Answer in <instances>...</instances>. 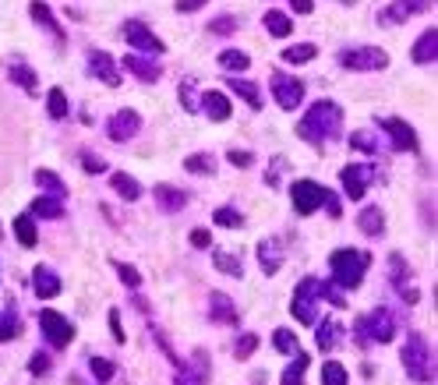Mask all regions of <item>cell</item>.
Here are the masks:
<instances>
[{
  "label": "cell",
  "mask_w": 438,
  "mask_h": 385,
  "mask_svg": "<svg viewBox=\"0 0 438 385\" xmlns=\"http://www.w3.org/2000/svg\"><path fill=\"white\" fill-rule=\"evenodd\" d=\"M110 329H114V340H117V343L128 340V336H124V329H121V311H117V308H110Z\"/></svg>",
  "instance_id": "obj_53"
},
{
  "label": "cell",
  "mask_w": 438,
  "mask_h": 385,
  "mask_svg": "<svg viewBox=\"0 0 438 385\" xmlns=\"http://www.w3.org/2000/svg\"><path fill=\"white\" fill-rule=\"evenodd\" d=\"M46 368H50V354H36V357L29 361V371H32V375H43Z\"/></svg>",
  "instance_id": "obj_54"
},
{
  "label": "cell",
  "mask_w": 438,
  "mask_h": 385,
  "mask_svg": "<svg viewBox=\"0 0 438 385\" xmlns=\"http://www.w3.org/2000/svg\"><path fill=\"white\" fill-rule=\"evenodd\" d=\"M11 78H15L18 85H25L29 92H36V75H32L25 64H15V68H11Z\"/></svg>",
  "instance_id": "obj_48"
},
{
  "label": "cell",
  "mask_w": 438,
  "mask_h": 385,
  "mask_svg": "<svg viewBox=\"0 0 438 385\" xmlns=\"http://www.w3.org/2000/svg\"><path fill=\"white\" fill-rule=\"evenodd\" d=\"M212 262H216V269H219V272H227V276H234V280H241V276H244L241 262H237L234 255H227V251H216V255H212Z\"/></svg>",
  "instance_id": "obj_38"
},
{
  "label": "cell",
  "mask_w": 438,
  "mask_h": 385,
  "mask_svg": "<svg viewBox=\"0 0 438 385\" xmlns=\"http://www.w3.org/2000/svg\"><path fill=\"white\" fill-rule=\"evenodd\" d=\"M265 29L272 32V36H290L294 32V25H290V18L283 15V11H276V8H272V11H265Z\"/></svg>",
  "instance_id": "obj_30"
},
{
  "label": "cell",
  "mask_w": 438,
  "mask_h": 385,
  "mask_svg": "<svg viewBox=\"0 0 438 385\" xmlns=\"http://www.w3.org/2000/svg\"><path fill=\"white\" fill-rule=\"evenodd\" d=\"M184 170H191V174H212V170H216V159H212L209 152L188 156V159H184Z\"/></svg>",
  "instance_id": "obj_40"
},
{
  "label": "cell",
  "mask_w": 438,
  "mask_h": 385,
  "mask_svg": "<svg viewBox=\"0 0 438 385\" xmlns=\"http://www.w3.org/2000/svg\"><path fill=\"white\" fill-rule=\"evenodd\" d=\"M290 8H294V11H301V15H311V11H315L311 0H290Z\"/></svg>",
  "instance_id": "obj_58"
},
{
  "label": "cell",
  "mask_w": 438,
  "mask_h": 385,
  "mask_svg": "<svg viewBox=\"0 0 438 385\" xmlns=\"http://www.w3.org/2000/svg\"><path fill=\"white\" fill-rule=\"evenodd\" d=\"M325 212L333 216V219H340V216H343V209H340V198H336L333 191H328V198H325Z\"/></svg>",
  "instance_id": "obj_55"
},
{
  "label": "cell",
  "mask_w": 438,
  "mask_h": 385,
  "mask_svg": "<svg viewBox=\"0 0 438 385\" xmlns=\"http://www.w3.org/2000/svg\"><path fill=\"white\" fill-rule=\"evenodd\" d=\"M191 364H195L198 385H209V354H205V350H195V354H191Z\"/></svg>",
  "instance_id": "obj_45"
},
{
  "label": "cell",
  "mask_w": 438,
  "mask_h": 385,
  "mask_svg": "<svg viewBox=\"0 0 438 385\" xmlns=\"http://www.w3.org/2000/svg\"><path fill=\"white\" fill-rule=\"evenodd\" d=\"M32 219L39 216V219H61L64 216V205H61V198H50V195H43V198H36L32 202V212H29Z\"/></svg>",
  "instance_id": "obj_26"
},
{
  "label": "cell",
  "mask_w": 438,
  "mask_h": 385,
  "mask_svg": "<svg viewBox=\"0 0 438 385\" xmlns=\"http://www.w3.org/2000/svg\"><path fill=\"white\" fill-rule=\"evenodd\" d=\"M340 131H343V110H340L336 103H328V99L315 103L308 114H304V121L297 124V135H301L304 142L318 145V149H322L325 142L340 138Z\"/></svg>",
  "instance_id": "obj_1"
},
{
  "label": "cell",
  "mask_w": 438,
  "mask_h": 385,
  "mask_svg": "<svg viewBox=\"0 0 438 385\" xmlns=\"http://www.w3.org/2000/svg\"><path fill=\"white\" fill-rule=\"evenodd\" d=\"M322 385H347V368L340 361H325L322 364Z\"/></svg>",
  "instance_id": "obj_37"
},
{
  "label": "cell",
  "mask_w": 438,
  "mask_h": 385,
  "mask_svg": "<svg viewBox=\"0 0 438 385\" xmlns=\"http://www.w3.org/2000/svg\"><path fill=\"white\" fill-rule=\"evenodd\" d=\"M209 315H212V322H223V325H237L241 322V315H237V308L230 304L227 294H212L209 297Z\"/></svg>",
  "instance_id": "obj_21"
},
{
  "label": "cell",
  "mask_w": 438,
  "mask_h": 385,
  "mask_svg": "<svg viewBox=\"0 0 438 385\" xmlns=\"http://www.w3.org/2000/svg\"><path fill=\"white\" fill-rule=\"evenodd\" d=\"M39 325H43L50 347H57V350H64V347L75 340V325H71L61 311H39Z\"/></svg>",
  "instance_id": "obj_8"
},
{
  "label": "cell",
  "mask_w": 438,
  "mask_h": 385,
  "mask_svg": "<svg viewBox=\"0 0 438 385\" xmlns=\"http://www.w3.org/2000/svg\"><path fill=\"white\" fill-rule=\"evenodd\" d=\"M32 290H36V297H43V301L57 297V294H61V276H57L50 265H36V272H32Z\"/></svg>",
  "instance_id": "obj_16"
},
{
  "label": "cell",
  "mask_w": 438,
  "mask_h": 385,
  "mask_svg": "<svg viewBox=\"0 0 438 385\" xmlns=\"http://www.w3.org/2000/svg\"><path fill=\"white\" fill-rule=\"evenodd\" d=\"M46 110H50L53 121H64V117H68V96H64V89H50Z\"/></svg>",
  "instance_id": "obj_36"
},
{
  "label": "cell",
  "mask_w": 438,
  "mask_h": 385,
  "mask_svg": "<svg viewBox=\"0 0 438 385\" xmlns=\"http://www.w3.org/2000/svg\"><path fill=\"white\" fill-rule=\"evenodd\" d=\"M227 159L234 163V167H241V170L255 163V156H251V152H244V149H234V152H227Z\"/></svg>",
  "instance_id": "obj_51"
},
{
  "label": "cell",
  "mask_w": 438,
  "mask_h": 385,
  "mask_svg": "<svg viewBox=\"0 0 438 385\" xmlns=\"http://www.w3.org/2000/svg\"><path fill=\"white\" fill-rule=\"evenodd\" d=\"M357 227L368 237H382V234H386V216H382V205H364L361 216H357Z\"/></svg>",
  "instance_id": "obj_18"
},
{
  "label": "cell",
  "mask_w": 438,
  "mask_h": 385,
  "mask_svg": "<svg viewBox=\"0 0 438 385\" xmlns=\"http://www.w3.org/2000/svg\"><path fill=\"white\" fill-rule=\"evenodd\" d=\"M181 106L188 110V114H195V110H198V99H195V82H191V78H184V82H181Z\"/></svg>",
  "instance_id": "obj_46"
},
{
  "label": "cell",
  "mask_w": 438,
  "mask_h": 385,
  "mask_svg": "<svg viewBox=\"0 0 438 385\" xmlns=\"http://www.w3.org/2000/svg\"><path fill=\"white\" fill-rule=\"evenodd\" d=\"M209 241H212L209 230H191V244H195V248H209Z\"/></svg>",
  "instance_id": "obj_56"
},
{
  "label": "cell",
  "mask_w": 438,
  "mask_h": 385,
  "mask_svg": "<svg viewBox=\"0 0 438 385\" xmlns=\"http://www.w3.org/2000/svg\"><path fill=\"white\" fill-rule=\"evenodd\" d=\"M272 96H276L283 110H297L304 103V82L287 71H272Z\"/></svg>",
  "instance_id": "obj_7"
},
{
  "label": "cell",
  "mask_w": 438,
  "mask_h": 385,
  "mask_svg": "<svg viewBox=\"0 0 438 385\" xmlns=\"http://www.w3.org/2000/svg\"><path fill=\"white\" fill-rule=\"evenodd\" d=\"M290 198H294V209H297L301 216H311L315 209L325 205L328 188H322V184H315V181H297V184L290 188Z\"/></svg>",
  "instance_id": "obj_9"
},
{
  "label": "cell",
  "mask_w": 438,
  "mask_h": 385,
  "mask_svg": "<svg viewBox=\"0 0 438 385\" xmlns=\"http://www.w3.org/2000/svg\"><path fill=\"white\" fill-rule=\"evenodd\" d=\"M202 110H205V117H209V121L219 124V121H227V117H230V99L219 92V89H212V92L202 96Z\"/></svg>",
  "instance_id": "obj_17"
},
{
  "label": "cell",
  "mask_w": 438,
  "mask_h": 385,
  "mask_svg": "<svg viewBox=\"0 0 438 385\" xmlns=\"http://www.w3.org/2000/svg\"><path fill=\"white\" fill-rule=\"evenodd\" d=\"M177 385H184V378H177Z\"/></svg>",
  "instance_id": "obj_59"
},
{
  "label": "cell",
  "mask_w": 438,
  "mask_h": 385,
  "mask_svg": "<svg viewBox=\"0 0 438 385\" xmlns=\"http://www.w3.org/2000/svg\"><path fill=\"white\" fill-rule=\"evenodd\" d=\"M89 71L99 78V82H106L110 89H117L121 85V71H117V61L110 57L106 50H92L89 53Z\"/></svg>",
  "instance_id": "obj_13"
},
{
  "label": "cell",
  "mask_w": 438,
  "mask_h": 385,
  "mask_svg": "<svg viewBox=\"0 0 438 385\" xmlns=\"http://www.w3.org/2000/svg\"><path fill=\"white\" fill-rule=\"evenodd\" d=\"M110 188H114L124 202H138L142 198V184L131 174H114V177H110Z\"/></svg>",
  "instance_id": "obj_25"
},
{
  "label": "cell",
  "mask_w": 438,
  "mask_h": 385,
  "mask_svg": "<svg viewBox=\"0 0 438 385\" xmlns=\"http://www.w3.org/2000/svg\"><path fill=\"white\" fill-rule=\"evenodd\" d=\"M82 167H85L89 174H103V170H106V163H103V159H96L92 152H82Z\"/></svg>",
  "instance_id": "obj_52"
},
{
  "label": "cell",
  "mask_w": 438,
  "mask_h": 385,
  "mask_svg": "<svg viewBox=\"0 0 438 385\" xmlns=\"http://www.w3.org/2000/svg\"><path fill=\"white\" fill-rule=\"evenodd\" d=\"M36 184L46 188V191H53V198H64V184H61V177L53 174V170H36Z\"/></svg>",
  "instance_id": "obj_41"
},
{
  "label": "cell",
  "mask_w": 438,
  "mask_h": 385,
  "mask_svg": "<svg viewBox=\"0 0 438 385\" xmlns=\"http://www.w3.org/2000/svg\"><path fill=\"white\" fill-rule=\"evenodd\" d=\"M382 131L393 138V145H396L400 152H414V149H417V131H414L407 121H400V117H386V121H382Z\"/></svg>",
  "instance_id": "obj_14"
},
{
  "label": "cell",
  "mask_w": 438,
  "mask_h": 385,
  "mask_svg": "<svg viewBox=\"0 0 438 385\" xmlns=\"http://www.w3.org/2000/svg\"><path fill=\"white\" fill-rule=\"evenodd\" d=\"M258 265H262L265 276H276V272L283 269V248H280V241H276V237L258 241Z\"/></svg>",
  "instance_id": "obj_15"
},
{
  "label": "cell",
  "mask_w": 438,
  "mask_h": 385,
  "mask_svg": "<svg viewBox=\"0 0 438 385\" xmlns=\"http://www.w3.org/2000/svg\"><path fill=\"white\" fill-rule=\"evenodd\" d=\"M219 68H227V71H244V68H251V61H248L244 50H223V53H219Z\"/></svg>",
  "instance_id": "obj_34"
},
{
  "label": "cell",
  "mask_w": 438,
  "mask_h": 385,
  "mask_svg": "<svg viewBox=\"0 0 438 385\" xmlns=\"http://www.w3.org/2000/svg\"><path fill=\"white\" fill-rule=\"evenodd\" d=\"M340 64L347 71H386L389 68V53L378 46H354L340 53Z\"/></svg>",
  "instance_id": "obj_5"
},
{
  "label": "cell",
  "mask_w": 438,
  "mask_h": 385,
  "mask_svg": "<svg viewBox=\"0 0 438 385\" xmlns=\"http://www.w3.org/2000/svg\"><path fill=\"white\" fill-rule=\"evenodd\" d=\"M18 336V318L15 311H0V343H8Z\"/></svg>",
  "instance_id": "obj_43"
},
{
  "label": "cell",
  "mask_w": 438,
  "mask_h": 385,
  "mask_svg": "<svg viewBox=\"0 0 438 385\" xmlns=\"http://www.w3.org/2000/svg\"><path fill=\"white\" fill-rule=\"evenodd\" d=\"M272 347H276L280 354H290V357L301 354V343H297V336L290 333V329H276V333H272Z\"/></svg>",
  "instance_id": "obj_31"
},
{
  "label": "cell",
  "mask_w": 438,
  "mask_h": 385,
  "mask_svg": "<svg viewBox=\"0 0 438 385\" xmlns=\"http://www.w3.org/2000/svg\"><path fill=\"white\" fill-rule=\"evenodd\" d=\"M124 68H128L135 78H142V82H156V78H159V64L149 61V57H138V53H128Z\"/></svg>",
  "instance_id": "obj_22"
},
{
  "label": "cell",
  "mask_w": 438,
  "mask_h": 385,
  "mask_svg": "<svg viewBox=\"0 0 438 385\" xmlns=\"http://www.w3.org/2000/svg\"><path fill=\"white\" fill-rule=\"evenodd\" d=\"M431 4H389V8H382V15H378V22L382 25H396V22H403V18H410L414 11L421 15V11H428Z\"/></svg>",
  "instance_id": "obj_23"
},
{
  "label": "cell",
  "mask_w": 438,
  "mask_h": 385,
  "mask_svg": "<svg viewBox=\"0 0 438 385\" xmlns=\"http://www.w3.org/2000/svg\"><path fill=\"white\" fill-rule=\"evenodd\" d=\"M152 195H156V205H159L163 212H181V209L188 205V191L170 188V184H159Z\"/></svg>",
  "instance_id": "obj_20"
},
{
  "label": "cell",
  "mask_w": 438,
  "mask_h": 385,
  "mask_svg": "<svg viewBox=\"0 0 438 385\" xmlns=\"http://www.w3.org/2000/svg\"><path fill=\"white\" fill-rule=\"evenodd\" d=\"M227 89H234V92H237V96H241L244 103H251L255 110L262 106V96H258V85H255V82H244V78H230V82H227Z\"/></svg>",
  "instance_id": "obj_28"
},
{
  "label": "cell",
  "mask_w": 438,
  "mask_h": 385,
  "mask_svg": "<svg viewBox=\"0 0 438 385\" xmlns=\"http://www.w3.org/2000/svg\"><path fill=\"white\" fill-rule=\"evenodd\" d=\"M212 219H216V227H230V230L244 227V216H241L234 205H219V209L212 212Z\"/></svg>",
  "instance_id": "obj_32"
},
{
  "label": "cell",
  "mask_w": 438,
  "mask_h": 385,
  "mask_svg": "<svg viewBox=\"0 0 438 385\" xmlns=\"http://www.w3.org/2000/svg\"><path fill=\"white\" fill-rule=\"evenodd\" d=\"M340 343H343V325L333 322V318H325V322L318 325V347H322V350H336Z\"/></svg>",
  "instance_id": "obj_24"
},
{
  "label": "cell",
  "mask_w": 438,
  "mask_h": 385,
  "mask_svg": "<svg viewBox=\"0 0 438 385\" xmlns=\"http://www.w3.org/2000/svg\"><path fill=\"white\" fill-rule=\"evenodd\" d=\"M368 262H371V255L354 251V248H340V251H333V258H328V265H333V283L343 287V290L361 287L364 272H368Z\"/></svg>",
  "instance_id": "obj_2"
},
{
  "label": "cell",
  "mask_w": 438,
  "mask_h": 385,
  "mask_svg": "<svg viewBox=\"0 0 438 385\" xmlns=\"http://www.w3.org/2000/svg\"><path fill=\"white\" fill-rule=\"evenodd\" d=\"M89 368H92L96 382H110V378H114V364L103 361V357H92V361H89Z\"/></svg>",
  "instance_id": "obj_47"
},
{
  "label": "cell",
  "mask_w": 438,
  "mask_h": 385,
  "mask_svg": "<svg viewBox=\"0 0 438 385\" xmlns=\"http://www.w3.org/2000/svg\"><path fill=\"white\" fill-rule=\"evenodd\" d=\"M255 347H258V336H255V333H244V336L237 340V347H234V357H237V361H248V357L255 354Z\"/></svg>",
  "instance_id": "obj_44"
},
{
  "label": "cell",
  "mask_w": 438,
  "mask_h": 385,
  "mask_svg": "<svg viewBox=\"0 0 438 385\" xmlns=\"http://www.w3.org/2000/svg\"><path fill=\"white\" fill-rule=\"evenodd\" d=\"M389 276H393V283H396L400 290L407 287V276H410V265H407V258H403L400 251H396V255L389 258Z\"/></svg>",
  "instance_id": "obj_39"
},
{
  "label": "cell",
  "mask_w": 438,
  "mask_h": 385,
  "mask_svg": "<svg viewBox=\"0 0 438 385\" xmlns=\"http://www.w3.org/2000/svg\"><path fill=\"white\" fill-rule=\"evenodd\" d=\"M315 53H318V50H315L311 43H297V46H287V50H283V61H287V64H308V61H315Z\"/></svg>",
  "instance_id": "obj_33"
},
{
  "label": "cell",
  "mask_w": 438,
  "mask_h": 385,
  "mask_svg": "<svg viewBox=\"0 0 438 385\" xmlns=\"http://www.w3.org/2000/svg\"><path fill=\"white\" fill-rule=\"evenodd\" d=\"M340 181H343L347 198L361 202V198L368 195V188H371V167H364V163H350V167H343Z\"/></svg>",
  "instance_id": "obj_10"
},
{
  "label": "cell",
  "mask_w": 438,
  "mask_h": 385,
  "mask_svg": "<svg viewBox=\"0 0 438 385\" xmlns=\"http://www.w3.org/2000/svg\"><path fill=\"white\" fill-rule=\"evenodd\" d=\"M410 57H414V64H435V57H438V32H435V29H428V32L414 43Z\"/></svg>",
  "instance_id": "obj_19"
},
{
  "label": "cell",
  "mask_w": 438,
  "mask_h": 385,
  "mask_svg": "<svg viewBox=\"0 0 438 385\" xmlns=\"http://www.w3.org/2000/svg\"><path fill=\"white\" fill-rule=\"evenodd\" d=\"M400 357H403V368H407V375H410L414 382H431L435 368H431V350H428V340H424V336L410 333L407 343H403V350H400Z\"/></svg>",
  "instance_id": "obj_3"
},
{
  "label": "cell",
  "mask_w": 438,
  "mask_h": 385,
  "mask_svg": "<svg viewBox=\"0 0 438 385\" xmlns=\"http://www.w3.org/2000/svg\"><path fill=\"white\" fill-rule=\"evenodd\" d=\"M114 269H117V276L124 280V287H128V290H138V287H142V272H138L135 265H124V262H114Z\"/></svg>",
  "instance_id": "obj_42"
},
{
  "label": "cell",
  "mask_w": 438,
  "mask_h": 385,
  "mask_svg": "<svg viewBox=\"0 0 438 385\" xmlns=\"http://www.w3.org/2000/svg\"><path fill=\"white\" fill-rule=\"evenodd\" d=\"M350 145H354V149H364V152H375V149H378L371 131H357V135H350Z\"/></svg>",
  "instance_id": "obj_49"
},
{
  "label": "cell",
  "mask_w": 438,
  "mask_h": 385,
  "mask_svg": "<svg viewBox=\"0 0 438 385\" xmlns=\"http://www.w3.org/2000/svg\"><path fill=\"white\" fill-rule=\"evenodd\" d=\"M15 237L22 241V248H36V241H39V237H36V219H32L29 212L15 219Z\"/></svg>",
  "instance_id": "obj_27"
},
{
  "label": "cell",
  "mask_w": 438,
  "mask_h": 385,
  "mask_svg": "<svg viewBox=\"0 0 438 385\" xmlns=\"http://www.w3.org/2000/svg\"><path fill=\"white\" fill-rule=\"evenodd\" d=\"M357 343H389L393 336H396V322H393V315L386 311V308H378V311H371L368 318H361L357 322Z\"/></svg>",
  "instance_id": "obj_4"
},
{
  "label": "cell",
  "mask_w": 438,
  "mask_h": 385,
  "mask_svg": "<svg viewBox=\"0 0 438 385\" xmlns=\"http://www.w3.org/2000/svg\"><path fill=\"white\" fill-rule=\"evenodd\" d=\"M142 128V117L135 114V110H117L114 117L106 121V135L114 138V142H131Z\"/></svg>",
  "instance_id": "obj_11"
},
{
  "label": "cell",
  "mask_w": 438,
  "mask_h": 385,
  "mask_svg": "<svg viewBox=\"0 0 438 385\" xmlns=\"http://www.w3.org/2000/svg\"><path fill=\"white\" fill-rule=\"evenodd\" d=\"M304 371H308V354H297V357L287 364L280 385H304Z\"/></svg>",
  "instance_id": "obj_29"
},
{
  "label": "cell",
  "mask_w": 438,
  "mask_h": 385,
  "mask_svg": "<svg viewBox=\"0 0 438 385\" xmlns=\"http://www.w3.org/2000/svg\"><path fill=\"white\" fill-rule=\"evenodd\" d=\"M290 315L304 325H315L318 322V280H301L297 290H294V301H290Z\"/></svg>",
  "instance_id": "obj_6"
},
{
  "label": "cell",
  "mask_w": 438,
  "mask_h": 385,
  "mask_svg": "<svg viewBox=\"0 0 438 385\" xmlns=\"http://www.w3.org/2000/svg\"><path fill=\"white\" fill-rule=\"evenodd\" d=\"M234 29H237V22H234V18H216V22L209 25V32H212V36H230Z\"/></svg>",
  "instance_id": "obj_50"
},
{
  "label": "cell",
  "mask_w": 438,
  "mask_h": 385,
  "mask_svg": "<svg viewBox=\"0 0 438 385\" xmlns=\"http://www.w3.org/2000/svg\"><path fill=\"white\" fill-rule=\"evenodd\" d=\"M198 8H205V0H191V4H188V0H181V4H177L181 15H191V11H198Z\"/></svg>",
  "instance_id": "obj_57"
},
{
  "label": "cell",
  "mask_w": 438,
  "mask_h": 385,
  "mask_svg": "<svg viewBox=\"0 0 438 385\" xmlns=\"http://www.w3.org/2000/svg\"><path fill=\"white\" fill-rule=\"evenodd\" d=\"M29 15H32V18H36L39 25H46V29H50L53 36H57V39H64V32H61L57 18H53V11H50L46 4H32V8H29Z\"/></svg>",
  "instance_id": "obj_35"
},
{
  "label": "cell",
  "mask_w": 438,
  "mask_h": 385,
  "mask_svg": "<svg viewBox=\"0 0 438 385\" xmlns=\"http://www.w3.org/2000/svg\"><path fill=\"white\" fill-rule=\"evenodd\" d=\"M124 39L135 50H142V53H163V50H167L163 39H156V32L149 25H142V22H124Z\"/></svg>",
  "instance_id": "obj_12"
}]
</instances>
